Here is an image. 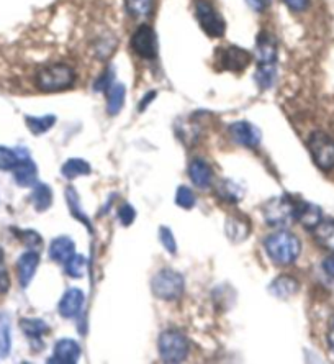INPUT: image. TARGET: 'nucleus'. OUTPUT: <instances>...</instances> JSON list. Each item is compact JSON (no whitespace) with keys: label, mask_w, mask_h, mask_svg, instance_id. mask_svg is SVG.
<instances>
[{"label":"nucleus","mask_w":334,"mask_h":364,"mask_svg":"<svg viewBox=\"0 0 334 364\" xmlns=\"http://www.w3.org/2000/svg\"><path fill=\"white\" fill-rule=\"evenodd\" d=\"M321 266H323V271H325L328 276L334 277V253L330 255V256H326V258L323 259Z\"/></svg>","instance_id":"42"},{"label":"nucleus","mask_w":334,"mask_h":364,"mask_svg":"<svg viewBox=\"0 0 334 364\" xmlns=\"http://www.w3.org/2000/svg\"><path fill=\"white\" fill-rule=\"evenodd\" d=\"M20 328L23 333L28 336L31 343H38L45 348L41 341V336L46 335L50 331V325H48L43 318H21L20 320Z\"/></svg>","instance_id":"21"},{"label":"nucleus","mask_w":334,"mask_h":364,"mask_svg":"<svg viewBox=\"0 0 334 364\" xmlns=\"http://www.w3.org/2000/svg\"><path fill=\"white\" fill-rule=\"evenodd\" d=\"M12 173L14 181L20 187H33L38 182V166L30 156L20 159V163L12 169Z\"/></svg>","instance_id":"15"},{"label":"nucleus","mask_w":334,"mask_h":364,"mask_svg":"<svg viewBox=\"0 0 334 364\" xmlns=\"http://www.w3.org/2000/svg\"><path fill=\"white\" fill-rule=\"evenodd\" d=\"M90 171H92V168H90V164L85 161V159H82V158H71V159H68V161L63 164L61 174L66 179L72 181L75 178H82V176H89Z\"/></svg>","instance_id":"27"},{"label":"nucleus","mask_w":334,"mask_h":364,"mask_svg":"<svg viewBox=\"0 0 334 364\" xmlns=\"http://www.w3.org/2000/svg\"><path fill=\"white\" fill-rule=\"evenodd\" d=\"M300 284L292 276H279L269 284V292L271 296L280 299V301H287V299L293 297L298 292Z\"/></svg>","instance_id":"18"},{"label":"nucleus","mask_w":334,"mask_h":364,"mask_svg":"<svg viewBox=\"0 0 334 364\" xmlns=\"http://www.w3.org/2000/svg\"><path fill=\"white\" fill-rule=\"evenodd\" d=\"M26 128L33 133V135H43V133L50 132L56 125L55 115H43V117H25Z\"/></svg>","instance_id":"29"},{"label":"nucleus","mask_w":334,"mask_h":364,"mask_svg":"<svg viewBox=\"0 0 334 364\" xmlns=\"http://www.w3.org/2000/svg\"><path fill=\"white\" fill-rule=\"evenodd\" d=\"M12 350V320L10 315L0 312V358H7Z\"/></svg>","instance_id":"28"},{"label":"nucleus","mask_w":334,"mask_h":364,"mask_svg":"<svg viewBox=\"0 0 334 364\" xmlns=\"http://www.w3.org/2000/svg\"><path fill=\"white\" fill-rule=\"evenodd\" d=\"M264 248L272 263L279 266H290L298 259L301 253V242L297 235L287 230H279V232L269 235L264 242Z\"/></svg>","instance_id":"1"},{"label":"nucleus","mask_w":334,"mask_h":364,"mask_svg":"<svg viewBox=\"0 0 334 364\" xmlns=\"http://www.w3.org/2000/svg\"><path fill=\"white\" fill-rule=\"evenodd\" d=\"M84 301H85V296L80 289H75V287L68 289V291L64 292V296L61 297V301H59L58 312L64 318L77 317L80 310L84 307Z\"/></svg>","instance_id":"12"},{"label":"nucleus","mask_w":334,"mask_h":364,"mask_svg":"<svg viewBox=\"0 0 334 364\" xmlns=\"http://www.w3.org/2000/svg\"><path fill=\"white\" fill-rule=\"evenodd\" d=\"M184 276L179 271L169 269V267L158 271L151 279V291L156 297L166 302L177 301L184 294Z\"/></svg>","instance_id":"4"},{"label":"nucleus","mask_w":334,"mask_h":364,"mask_svg":"<svg viewBox=\"0 0 334 364\" xmlns=\"http://www.w3.org/2000/svg\"><path fill=\"white\" fill-rule=\"evenodd\" d=\"M159 242L164 246V250L171 255H177V242L174 233L171 228L161 227L159 228Z\"/></svg>","instance_id":"37"},{"label":"nucleus","mask_w":334,"mask_h":364,"mask_svg":"<svg viewBox=\"0 0 334 364\" xmlns=\"http://www.w3.org/2000/svg\"><path fill=\"white\" fill-rule=\"evenodd\" d=\"M66 200H68V205H69V208H71L72 217H74V218H77L79 222H82V223L87 225V228L92 227V225H90L89 217L85 215L84 210H82V207H80V202H79V196H77V192H75V189H74V187H71V186H69L68 189H66Z\"/></svg>","instance_id":"32"},{"label":"nucleus","mask_w":334,"mask_h":364,"mask_svg":"<svg viewBox=\"0 0 334 364\" xmlns=\"http://www.w3.org/2000/svg\"><path fill=\"white\" fill-rule=\"evenodd\" d=\"M30 156L25 148L0 146V171H12L20 159Z\"/></svg>","instance_id":"26"},{"label":"nucleus","mask_w":334,"mask_h":364,"mask_svg":"<svg viewBox=\"0 0 334 364\" xmlns=\"http://www.w3.org/2000/svg\"><path fill=\"white\" fill-rule=\"evenodd\" d=\"M256 82L262 90L271 89L277 81V69L276 64H257Z\"/></svg>","instance_id":"30"},{"label":"nucleus","mask_w":334,"mask_h":364,"mask_svg":"<svg viewBox=\"0 0 334 364\" xmlns=\"http://www.w3.org/2000/svg\"><path fill=\"white\" fill-rule=\"evenodd\" d=\"M115 77H117V73H115V68L109 66L105 69L104 73L100 74L99 79H97L95 84H94V90L95 92H107L113 84H115Z\"/></svg>","instance_id":"36"},{"label":"nucleus","mask_w":334,"mask_h":364,"mask_svg":"<svg viewBox=\"0 0 334 364\" xmlns=\"http://www.w3.org/2000/svg\"><path fill=\"white\" fill-rule=\"evenodd\" d=\"M328 346H330V350L334 355V323L331 325L330 331H328Z\"/></svg>","instance_id":"44"},{"label":"nucleus","mask_w":334,"mask_h":364,"mask_svg":"<svg viewBox=\"0 0 334 364\" xmlns=\"http://www.w3.org/2000/svg\"><path fill=\"white\" fill-rule=\"evenodd\" d=\"M15 235H18L20 242L23 243L28 250H35V251L41 250L43 238L40 233L35 232V230H17Z\"/></svg>","instance_id":"35"},{"label":"nucleus","mask_w":334,"mask_h":364,"mask_svg":"<svg viewBox=\"0 0 334 364\" xmlns=\"http://www.w3.org/2000/svg\"><path fill=\"white\" fill-rule=\"evenodd\" d=\"M251 61H252V55L249 51H246L244 48L228 46L220 51V66H222V69H225V71L241 73L242 69L249 66Z\"/></svg>","instance_id":"10"},{"label":"nucleus","mask_w":334,"mask_h":364,"mask_svg":"<svg viewBox=\"0 0 334 364\" xmlns=\"http://www.w3.org/2000/svg\"><path fill=\"white\" fill-rule=\"evenodd\" d=\"M10 289V276L5 269H0V294L5 296Z\"/></svg>","instance_id":"41"},{"label":"nucleus","mask_w":334,"mask_h":364,"mask_svg":"<svg viewBox=\"0 0 334 364\" xmlns=\"http://www.w3.org/2000/svg\"><path fill=\"white\" fill-rule=\"evenodd\" d=\"M313 237L323 248L334 251V218H323L313 228Z\"/></svg>","instance_id":"24"},{"label":"nucleus","mask_w":334,"mask_h":364,"mask_svg":"<svg viewBox=\"0 0 334 364\" xmlns=\"http://www.w3.org/2000/svg\"><path fill=\"white\" fill-rule=\"evenodd\" d=\"M156 95H158V92H156V90H151V92H148L146 95H144L143 100L139 102V105H138V112H144V110H146V107L151 104V102H153V100L156 99Z\"/></svg>","instance_id":"43"},{"label":"nucleus","mask_w":334,"mask_h":364,"mask_svg":"<svg viewBox=\"0 0 334 364\" xmlns=\"http://www.w3.org/2000/svg\"><path fill=\"white\" fill-rule=\"evenodd\" d=\"M176 203L184 210H190L197 205V197L193 194V191L187 186H179V189L176 192Z\"/></svg>","instance_id":"34"},{"label":"nucleus","mask_w":334,"mask_h":364,"mask_svg":"<svg viewBox=\"0 0 334 364\" xmlns=\"http://www.w3.org/2000/svg\"><path fill=\"white\" fill-rule=\"evenodd\" d=\"M4 263H5V253H4L2 246H0V267L4 266Z\"/></svg>","instance_id":"45"},{"label":"nucleus","mask_w":334,"mask_h":364,"mask_svg":"<svg viewBox=\"0 0 334 364\" xmlns=\"http://www.w3.org/2000/svg\"><path fill=\"white\" fill-rule=\"evenodd\" d=\"M105 94H107V114L112 117L120 114L123 105H125V95H126L125 85L120 82H115Z\"/></svg>","instance_id":"23"},{"label":"nucleus","mask_w":334,"mask_h":364,"mask_svg":"<svg viewBox=\"0 0 334 364\" xmlns=\"http://www.w3.org/2000/svg\"><path fill=\"white\" fill-rule=\"evenodd\" d=\"M225 232L226 237H228L233 243H241L251 235V223L246 220L244 217L233 215L226 218L225 223Z\"/></svg>","instance_id":"19"},{"label":"nucleus","mask_w":334,"mask_h":364,"mask_svg":"<svg viewBox=\"0 0 334 364\" xmlns=\"http://www.w3.org/2000/svg\"><path fill=\"white\" fill-rule=\"evenodd\" d=\"M308 149L321 171L334 169V140L325 132H313L308 138Z\"/></svg>","instance_id":"6"},{"label":"nucleus","mask_w":334,"mask_h":364,"mask_svg":"<svg viewBox=\"0 0 334 364\" xmlns=\"http://www.w3.org/2000/svg\"><path fill=\"white\" fill-rule=\"evenodd\" d=\"M40 253L35 250H28L17 261V276L21 287H28L40 266Z\"/></svg>","instance_id":"11"},{"label":"nucleus","mask_w":334,"mask_h":364,"mask_svg":"<svg viewBox=\"0 0 334 364\" xmlns=\"http://www.w3.org/2000/svg\"><path fill=\"white\" fill-rule=\"evenodd\" d=\"M117 215L123 227H130V225L134 222V218H136V210H134L130 203H123V205H120V208H118Z\"/></svg>","instance_id":"38"},{"label":"nucleus","mask_w":334,"mask_h":364,"mask_svg":"<svg viewBox=\"0 0 334 364\" xmlns=\"http://www.w3.org/2000/svg\"><path fill=\"white\" fill-rule=\"evenodd\" d=\"M188 178L193 182V186L198 187V189H207L213 184L215 173L207 161L197 158L192 159L190 164H188Z\"/></svg>","instance_id":"14"},{"label":"nucleus","mask_w":334,"mask_h":364,"mask_svg":"<svg viewBox=\"0 0 334 364\" xmlns=\"http://www.w3.org/2000/svg\"><path fill=\"white\" fill-rule=\"evenodd\" d=\"M244 189L238 184V182L231 179H222L217 184V196L220 200L226 203H239L244 197Z\"/></svg>","instance_id":"22"},{"label":"nucleus","mask_w":334,"mask_h":364,"mask_svg":"<svg viewBox=\"0 0 334 364\" xmlns=\"http://www.w3.org/2000/svg\"><path fill=\"white\" fill-rule=\"evenodd\" d=\"M256 58L257 64H276L277 63V43L272 35L262 33L256 40Z\"/></svg>","instance_id":"16"},{"label":"nucleus","mask_w":334,"mask_h":364,"mask_svg":"<svg viewBox=\"0 0 334 364\" xmlns=\"http://www.w3.org/2000/svg\"><path fill=\"white\" fill-rule=\"evenodd\" d=\"M298 202L300 200L289 194L272 197V199L264 202L261 207L264 220H266L267 225L276 228L289 227L290 223L295 222V213H297Z\"/></svg>","instance_id":"3"},{"label":"nucleus","mask_w":334,"mask_h":364,"mask_svg":"<svg viewBox=\"0 0 334 364\" xmlns=\"http://www.w3.org/2000/svg\"><path fill=\"white\" fill-rule=\"evenodd\" d=\"M131 50L143 60H154L158 56V36L149 25L138 26L131 36Z\"/></svg>","instance_id":"8"},{"label":"nucleus","mask_w":334,"mask_h":364,"mask_svg":"<svg viewBox=\"0 0 334 364\" xmlns=\"http://www.w3.org/2000/svg\"><path fill=\"white\" fill-rule=\"evenodd\" d=\"M158 350L164 363H182L190 353V341L179 330H166L159 336Z\"/></svg>","instance_id":"5"},{"label":"nucleus","mask_w":334,"mask_h":364,"mask_svg":"<svg viewBox=\"0 0 334 364\" xmlns=\"http://www.w3.org/2000/svg\"><path fill=\"white\" fill-rule=\"evenodd\" d=\"M75 82V73L71 66L63 63L50 64L36 73L35 84L41 92H63L71 89Z\"/></svg>","instance_id":"2"},{"label":"nucleus","mask_w":334,"mask_h":364,"mask_svg":"<svg viewBox=\"0 0 334 364\" xmlns=\"http://www.w3.org/2000/svg\"><path fill=\"white\" fill-rule=\"evenodd\" d=\"M246 2L252 10H256V12H264V10L271 5L272 0H246Z\"/></svg>","instance_id":"40"},{"label":"nucleus","mask_w":334,"mask_h":364,"mask_svg":"<svg viewBox=\"0 0 334 364\" xmlns=\"http://www.w3.org/2000/svg\"><path fill=\"white\" fill-rule=\"evenodd\" d=\"M282 2L287 5L292 12H303V10L308 9L310 5V0H282Z\"/></svg>","instance_id":"39"},{"label":"nucleus","mask_w":334,"mask_h":364,"mask_svg":"<svg viewBox=\"0 0 334 364\" xmlns=\"http://www.w3.org/2000/svg\"><path fill=\"white\" fill-rule=\"evenodd\" d=\"M125 9L133 18L149 17L153 12V0H125Z\"/></svg>","instance_id":"33"},{"label":"nucleus","mask_w":334,"mask_h":364,"mask_svg":"<svg viewBox=\"0 0 334 364\" xmlns=\"http://www.w3.org/2000/svg\"><path fill=\"white\" fill-rule=\"evenodd\" d=\"M30 200L36 212H46L53 205V189L48 184L36 182L31 191Z\"/></svg>","instance_id":"25"},{"label":"nucleus","mask_w":334,"mask_h":364,"mask_svg":"<svg viewBox=\"0 0 334 364\" xmlns=\"http://www.w3.org/2000/svg\"><path fill=\"white\" fill-rule=\"evenodd\" d=\"M323 220V210L316 203L300 200L297 207V213H295V222H298L301 227L313 230L318 223Z\"/></svg>","instance_id":"17"},{"label":"nucleus","mask_w":334,"mask_h":364,"mask_svg":"<svg viewBox=\"0 0 334 364\" xmlns=\"http://www.w3.org/2000/svg\"><path fill=\"white\" fill-rule=\"evenodd\" d=\"M80 345L75 340L63 338L55 345L53 356L48 363H59V364H75L80 358Z\"/></svg>","instance_id":"13"},{"label":"nucleus","mask_w":334,"mask_h":364,"mask_svg":"<svg viewBox=\"0 0 334 364\" xmlns=\"http://www.w3.org/2000/svg\"><path fill=\"white\" fill-rule=\"evenodd\" d=\"M75 253V243L69 237H58L50 245V258L55 263L64 264Z\"/></svg>","instance_id":"20"},{"label":"nucleus","mask_w":334,"mask_h":364,"mask_svg":"<svg viewBox=\"0 0 334 364\" xmlns=\"http://www.w3.org/2000/svg\"><path fill=\"white\" fill-rule=\"evenodd\" d=\"M230 136L236 144L254 149L261 143V130L247 120H239L230 125Z\"/></svg>","instance_id":"9"},{"label":"nucleus","mask_w":334,"mask_h":364,"mask_svg":"<svg viewBox=\"0 0 334 364\" xmlns=\"http://www.w3.org/2000/svg\"><path fill=\"white\" fill-rule=\"evenodd\" d=\"M64 271H66V274L69 277H72V279H80V277H84L85 271H87V261H85L82 255L74 253L71 258L64 263Z\"/></svg>","instance_id":"31"},{"label":"nucleus","mask_w":334,"mask_h":364,"mask_svg":"<svg viewBox=\"0 0 334 364\" xmlns=\"http://www.w3.org/2000/svg\"><path fill=\"white\" fill-rule=\"evenodd\" d=\"M195 15L198 25L207 33L210 38H222L226 31V23L222 14L213 7L208 0H197Z\"/></svg>","instance_id":"7"}]
</instances>
